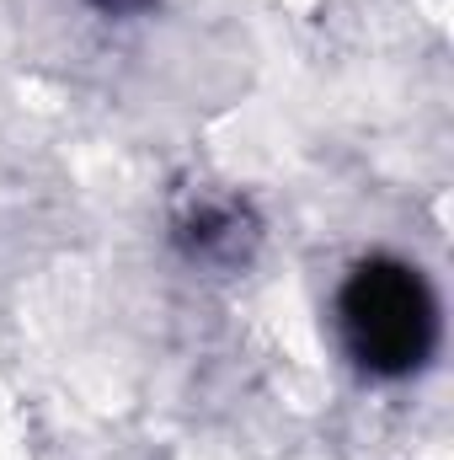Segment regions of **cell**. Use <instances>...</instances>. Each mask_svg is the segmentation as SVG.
<instances>
[{
    "instance_id": "1",
    "label": "cell",
    "mask_w": 454,
    "mask_h": 460,
    "mask_svg": "<svg viewBox=\"0 0 454 460\" xmlns=\"http://www.w3.org/2000/svg\"><path fill=\"white\" fill-rule=\"evenodd\" d=\"M337 332L363 375L406 380L439 348V300L412 262L363 257L337 289Z\"/></svg>"
},
{
    "instance_id": "2",
    "label": "cell",
    "mask_w": 454,
    "mask_h": 460,
    "mask_svg": "<svg viewBox=\"0 0 454 460\" xmlns=\"http://www.w3.org/2000/svg\"><path fill=\"white\" fill-rule=\"evenodd\" d=\"M257 235H262V226H257V215H251V204L240 193L193 188L171 209V241L198 268H235V262H246Z\"/></svg>"
},
{
    "instance_id": "3",
    "label": "cell",
    "mask_w": 454,
    "mask_h": 460,
    "mask_svg": "<svg viewBox=\"0 0 454 460\" xmlns=\"http://www.w3.org/2000/svg\"><path fill=\"white\" fill-rule=\"evenodd\" d=\"M97 11H108V16H139V11H150L155 0H92Z\"/></svg>"
}]
</instances>
